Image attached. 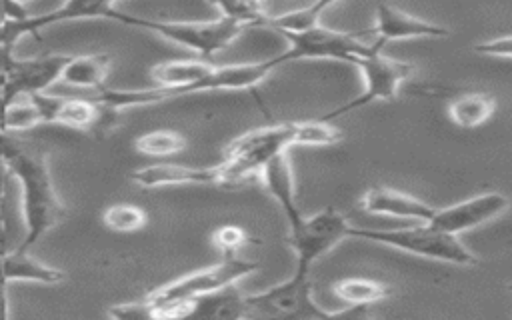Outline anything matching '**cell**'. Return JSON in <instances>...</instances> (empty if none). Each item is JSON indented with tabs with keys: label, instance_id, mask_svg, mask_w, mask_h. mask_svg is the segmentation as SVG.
<instances>
[{
	"label": "cell",
	"instance_id": "obj_26",
	"mask_svg": "<svg viewBox=\"0 0 512 320\" xmlns=\"http://www.w3.org/2000/svg\"><path fill=\"white\" fill-rule=\"evenodd\" d=\"M296 146H332L338 144L344 134L332 124L320 118L308 122H294Z\"/></svg>",
	"mask_w": 512,
	"mask_h": 320
},
{
	"label": "cell",
	"instance_id": "obj_13",
	"mask_svg": "<svg viewBox=\"0 0 512 320\" xmlns=\"http://www.w3.org/2000/svg\"><path fill=\"white\" fill-rule=\"evenodd\" d=\"M154 310L162 320H244L246 294L236 286H226L222 290Z\"/></svg>",
	"mask_w": 512,
	"mask_h": 320
},
{
	"label": "cell",
	"instance_id": "obj_27",
	"mask_svg": "<svg viewBox=\"0 0 512 320\" xmlns=\"http://www.w3.org/2000/svg\"><path fill=\"white\" fill-rule=\"evenodd\" d=\"M214 8L220 10V16H226L244 28L266 26L270 18L266 4L262 2H214Z\"/></svg>",
	"mask_w": 512,
	"mask_h": 320
},
{
	"label": "cell",
	"instance_id": "obj_1",
	"mask_svg": "<svg viewBox=\"0 0 512 320\" xmlns=\"http://www.w3.org/2000/svg\"><path fill=\"white\" fill-rule=\"evenodd\" d=\"M286 64L280 52L274 58L248 64L218 66L206 60H170L150 68L156 86L150 88H104L90 94L102 118V132L110 130L122 110L134 106H150L172 98L206 92V90H252L276 68Z\"/></svg>",
	"mask_w": 512,
	"mask_h": 320
},
{
	"label": "cell",
	"instance_id": "obj_30",
	"mask_svg": "<svg viewBox=\"0 0 512 320\" xmlns=\"http://www.w3.org/2000/svg\"><path fill=\"white\" fill-rule=\"evenodd\" d=\"M472 50L476 54L484 56H494V58H512V34L508 36H498L480 44H474Z\"/></svg>",
	"mask_w": 512,
	"mask_h": 320
},
{
	"label": "cell",
	"instance_id": "obj_25",
	"mask_svg": "<svg viewBox=\"0 0 512 320\" xmlns=\"http://www.w3.org/2000/svg\"><path fill=\"white\" fill-rule=\"evenodd\" d=\"M102 222L108 230L126 234L142 230L148 222V214L144 212V208L136 204H112L104 208Z\"/></svg>",
	"mask_w": 512,
	"mask_h": 320
},
{
	"label": "cell",
	"instance_id": "obj_20",
	"mask_svg": "<svg viewBox=\"0 0 512 320\" xmlns=\"http://www.w3.org/2000/svg\"><path fill=\"white\" fill-rule=\"evenodd\" d=\"M2 270L8 282H38V284H60L64 272L60 268L38 262L30 252L18 250L16 246L2 254Z\"/></svg>",
	"mask_w": 512,
	"mask_h": 320
},
{
	"label": "cell",
	"instance_id": "obj_22",
	"mask_svg": "<svg viewBox=\"0 0 512 320\" xmlns=\"http://www.w3.org/2000/svg\"><path fill=\"white\" fill-rule=\"evenodd\" d=\"M332 292L338 300L348 304V308H368L392 296V288L370 280V278H340L332 284Z\"/></svg>",
	"mask_w": 512,
	"mask_h": 320
},
{
	"label": "cell",
	"instance_id": "obj_21",
	"mask_svg": "<svg viewBox=\"0 0 512 320\" xmlns=\"http://www.w3.org/2000/svg\"><path fill=\"white\" fill-rule=\"evenodd\" d=\"M496 112V100L484 92H468L450 100L448 116L450 120L464 130L478 128Z\"/></svg>",
	"mask_w": 512,
	"mask_h": 320
},
{
	"label": "cell",
	"instance_id": "obj_5",
	"mask_svg": "<svg viewBox=\"0 0 512 320\" xmlns=\"http://www.w3.org/2000/svg\"><path fill=\"white\" fill-rule=\"evenodd\" d=\"M350 238L384 244L420 258H430L456 266H476L480 262L478 256L472 254L456 236L444 234L430 224H416L396 230L352 226Z\"/></svg>",
	"mask_w": 512,
	"mask_h": 320
},
{
	"label": "cell",
	"instance_id": "obj_24",
	"mask_svg": "<svg viewBox=\"0 0 512 320\" xmlns=\"http://www.w3.org/2000/svg\"><path fill=\"white\" fill-rule=\"evenodd\" d=\"M186 136L172 128H154L134 140V148L148 158H168L186 148Z\"/></svg>",
	"mask_w": 512,
	"mask_h": 320
},
{
	"label": "cell",
	"instance_id": "obj_18",
	"mask_svg": "<svg viewBox=\"0 0 512 320\" xmlns=\"http://www.w3.org/2000/svg\"><path fill=\"white\" fill-rule=\"evenodd\" d=\"M110 70H112V56L108 52L72 54L60 74V82L94 94L106 88Z\"/></svg>",
	"mask_w": 512,
	"mask_h": 320
},
{
	"label": "cell",
	"instance_id": "obj_8",
	"mask_svg": "<svg viewBox=\"0 0 512 320\" xmlns=\"http://www.w3.org/2000/svg\"><path fill=\"white\" fill-rule=\"evenodd\" d=\"M258 268V262L240 258V256H224L220 262L194 270L186 276H180L168 284H162L148 292L144 300L154 308L184 302L196 296H204L226 286H234L244 276L252 274Z\"/></svg>",
	"mask_w": 512,
	"mask_h": 320
},
{
	"label": "cell",
	"instance_id": "obj_28",
	"mask_svg": "<svg viewBox=\"0 0 512 320\" xmlns=\"http://www.w3.org/2000/svg\"><path fill=\"white\" fill-rule=\"evenodd\" d=\"M248 242V234L234 224H224L212 232V244L224 256H238V250Z\"/></svg>",
	"mask_w": 512,
	"mask_h": 320
},
{
	"label": "cell",
	"instance_id": "obj_9",
	"mask_svg": "<svg viewBox=\"0 0 512 320\" xmlns=\"http://www.w3.org/2000/svg\"><path fill=\"white\" fill-rule=\"evenodd\" d=\"M72 54H44L30 60H18L12 56V50L2 52L0 62V128L4 110L20 100L36 94H44L48 86L60 80L64 66L68 64ZM4 132V128H2Z\"/></svg>",
	"mask_w": 512,
	"mask_h": 320
},
{
	"label": "cell",
	"instance_id": "obj_7",
	"mask_svg": "<svg viewBox=\"0 0 512 320\" xmlns=\"http://www.w3.org/2000/svg\"><path fill=\"white\" fill-rule=\"evenodd\" d=\"M290 224L286 244L294 252L300 274H310L314 262L338 246L344 238H350L352 224L336 208H324L310 218H296Z\"/></svg>",
	"mask_w": 512,
	"mask_h": 320
},
{
	"label": "cell",
	"instance_id": "obj_6",
	"mask_svg": "<svg viewBox=\"0 0 512 320\" xmlns=\"http://www.w3.org/2000/svg\"><path fill=\"white\" fill-rule=\"evenodd\" d=\"M328 316L312 296L310 274L296 270L284 282L246 296L244 320H326Z\"/></svg>",
	"mask_w": 512,
	"mask_h": 320
},
{
	"label": "cell",
	"instance_id": "obj_29",
	"mask_svg": "<svg viewBox=\"0 0 512 320\" xmlns=\"http://www.w3.org/2000/svg\"><path fill=\"white\" fill-rule=\"evenodd\" d=\"M110 320H162L156 310L142 298L138 302H124L108 308Z\"/></svg>",
	"mask_w": 512,
	"mask_h": 320
},
{
	"label": "cell",
	"instance_id": "obj_2",
	"mask_svg": "<svg viewBox=\"0 0 512 320\" xmlns=\"http://www.w3.org/2000/svg\"><path fill=\"white\" fill-rule=\"evenodd\" d=\"M0 158L10 176L18 180L22 194L24 236L16 248L30 252L44 234L68 218V208L56 192L48 168V152L38 142L0 132Z\"/></svg>",
	"mask_w": 512,
	"mask_h": 320
},
{
	"label": "cell",
	"instance_id": "obj_15",
	"mask_svg": "<svg viewBox=\"0 0 512 320\" xmlns=\"http://www.w3.org/2000/svg\"><path fill=\"white\" fill-rule=\"evenodd\" d=\"M374 16H376V22L372 28V36H374L372 44L378 50H382L388 42H396V40L450 36V32L444 26L416 18L392 4H384V2L376 4Z\"/></svg>",
	"mask_w": 512,
	"mask_h": 320
},
{
	"label": "cell",
	"instance_id": "obj_4",
	"mask_svg": "<svg viewBox=\"0 0 512 320\" xmlns=\"http://www.w3.org/2000/svg\"><path fill=\"white\" fill-rule=\"evenodd\" d=\"M292 146H296L294 122L256 128L234 138L220 160L224 186H236L250 176H258L272 158Z\"/></svg>",
	"mask_w": 512,
	"mask_h": 320
},
{
	"label": "cell",
	"instance_id": "obj_16",
	"mask_svg": "<svg viewBox=\"0 0 512 320\" xmlns=\"http://www.w3.org/2000/svg\"><path fill=\"white\" fill-rule=\"evenodd\" d=\"M130 180L142 188H162V186H182V184H202V186H224L220 162L216 166H184L158 162L132 170Z\"/></svg>",
	"mask_w": 512,
	"mask_h": 320
},
{
	"label": "cell",
	"instance_id": "obj_33",
	"mask_svg": "<svg viewBox=\"0 0 512 320\" xmlns=\"http://www.w3.org/2000/svg\"><path fill=\"white\" fill-rule=\"evenodd\" d=\"M506 288H508V290H510V292H512V282H510V284H508V286H506Z\"/></svg>",
	"mask_w": 512,
	"mask_h": 320
},
{
	"label": "cell",
	"instance_id": "obj_11",
	"mask_svg": "<svg viewBox=\"0 0 512 320\" xmlns=\"http://www.w3.org/2000/svg\"><path fill=\"white\" fill-rule=\"evenodd\" d=\"M354 66L362 72L364 78V90L360 96L352 98L350 102L318 116L324 122H332L334 118L348 114L352 110H358L362 106H368L378 100H392L396 98L400 86L412 78L414 74V64L402 62L390 56H384L382 52H372L370 56L358 60Z\"/></svg>",
	"mask_w": 512,
	"mask_h": 320
},
{
	"label": "cell",
	"instance_id": "obj_23",
	"mask_svg": "<svg viewBox=\"0 0 512 320\" xmlns=\"http://www.w3.org/2000/svg\"><path fill=\"white\" fill-rule=\"evenodd\" d=\"M332 6V2H316V4H308L304 8H296L278 16H270L266 26L278 30L282 36L288 34H304L316 26H320V18L324 14V10H328Z\"/></svg>",
	"mask_w": 512,
	"mask_h": 320
},
{
	"label": "cell",
	"instance_id": "obj_19",
	"mask_svg": "<svg viewBox=\"0 0 512 320\" xmlns=\"http://www.w3.org/2000/svg\"><path fill=\"white\" fill-rule=\"evenodd\" d=\"M258 176L262 178L264 188L270 192V196L282 208L288 222L302 216L298 210V204H296L294 178H292V170H290V162H288V152H282L276 158H272L262 168V172Z\"/></svg>",
	"mask_w": 512,
	"mask_h": 320
},
{
	"label": "cell",
	"instance_id": "obj_32",
	"mask_svg": "<svg viewBox=\"0 0 512 320\" xmlns=\"http://www.w3.org/2000/svg\"><path fill=\"white\" fill-rule=\"evenodd\" d=\"M8 280L2 270V256H0V320H10L8 314Z\"/></svg>",
	"mask_w": 512,
	"mask_h": 320
},
{
	"label": "cell",
	"instance_id": "obj_31",
	"mask_svg": "<svg viewBox=\"0 0 512 320\" xmlns=\"http://www.w3.org/2000/svg\"><path fill=\"white\" fill-rule=\"evenodd\" d=\"M10 172L6 168V164L0 158V214H6V206H8V182H10Z\"/></svg>",
	"mask_w": 512,
	"mask_h": 320
},
{
	"label": "cell",
	"instance_id": "obj_3",
	"mask_svg": "<svg viewBox=\"0 0 512 320\" xmlns=\"http://www.w3.org/2000/svg\"><path fill=\"white\" fill-rule=\"evenodd\" d=\"M110 20L120 22L124 26L140 28L154 32L178 46H184L192 50L198 60L212 62V56L224 50L232 40H236L246 28L240 26L238 22L218 16L214 20L206 22H174V20H152L144 16H132L118 12L116 8L110 14Z\"/></svg>",
	"mask_w": 512,
	"mask_h": 320
},
{
	"label": "cell",
	"instance_id": "obj_17",
	"mask_svg": "<svg viewBox=\"0 0 512 320\" xmlns=\"http://www.w3.org/2000/svg\"><path fill=\"white\" fill-rule=\"evenodd\" d=\"M360 206L368 214L394 216L404 220H414L418 224H428L436 212L430 204L418 200L412 194L392 190V188H370L362 194Z\"/></svg>",
	"mask_w": 512,
	"mask_h": 320
},
{
	"label": "cell",
	"instance_id": "obj_14",
	"mask_svg": "<svg viewBox=\"0 0 512 320\" xmlns=\"http://www.w3.org/2000/svg\"><path fill=\"white\" fill-rule=\"evenodd\" d=\"M508 206H510V200L504 194L484 192L436 210L428 224L438 228L444 234L458 238V234L478 228L482 224H488L490 220L502 216L508 210Z\"/></svg>",
	"mask_w": 512,
	"mask_h": 320
},
{
	"label": "cell",
	"instance_id": "obj_34",
	"mask_svg": "<svg viewBox=\"0 0 512 320\" xmlns=\"http://www.w3.org/2000/svg\"><path fill=\"white\" fill-rule=\"evenodd\" d=\"M0 132H2V128H0Z\"/></svg>",
	"mask_w": 512,
	"mask_h": 320
},
{
	"label": "cell",
	"instance_id": "obj_12",
	"mask_svg": "<svg viewBox=\"0 0 512 320\" xmlns=\"http://www.w3.org/2000/svg\"><path fill=\"white\" fill-rule=\"evenodd\" d=\"M38 116L40 126H64L68 130L86 132V134H100L102 132V118L96 102L90 94H36L30 96Z\"/></svg>",
	"mask_w": 512,
	"mask_h": 320
},
{
	"label": "cell",
	"instance_id": "obj_10",
	"mask_svg": "<svg viewBox=\"0 0 512 320\" xmlns=\"http://www.w3.org/2000/svg\"><path fill=\"white\" fill-rule=\"evenodd\" d=\"M284 38L288 40L286 50H282L286 62L326 58L356 64L372 52H382L372 44V40L368 42L356 32H340L324 26H316L304 34H288Z\"/></svg>",
	"mask_w": 512,
	"mask_h": 320
}]
</instances>
